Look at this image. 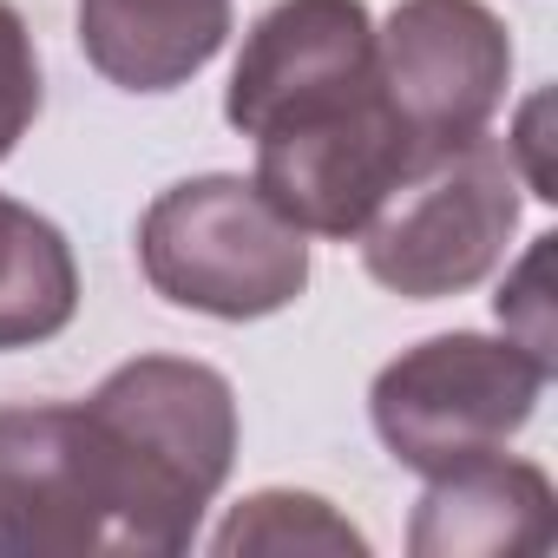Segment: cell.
Wrapping results in <instances>:
<instances>
[{"instance_id":"14","label":"cell","mask_w":558,"mask_h":558,"mask_svg":"<svg viewBox=\"0 0 558 558\" xmlns=\"http://www.w3.org/2000/svg\"><path fill=\"white\" fill-rule=\"evenodd\" d=\"M545 263H551V236H538L532 250H525V263H519V276H506V290H499V323H506V336L525 349V355H538L545 368H551V310H545Z\"/></svg>"},{"instance_id":"13","label":"cell","mask_w":558,"mask_h":558,"mask_svg":"<svg viewBox=\"0 0 558 558\" xmlns=\"http://www.w3.org/2000/svg\"><path fill=\"white\" fill-rule=\"evenodd\" d=\"M34 119H40V53L27 21L0 0V158L27 138Z\"/></svg>"},{"instance_id":"7","label":"cell","mask_w":558,"mask_h":558,"mask_svg":"<svg viewBox=\"0 0 558 558\" xmlns=\"http://www.w3.org/2000/svg\"><path fill=\"white\" fill-rule=\"evenodd\" d=\"M375 80V21L362 0H276L243 34L223 119L243 138H269L355 106Z\"/></svg>"},{"instance_id":"6","label":"cell","mask_w":558,"mask_h":558,"mask_svg":"<svg viewBox=\"0 0 558 558\" xmlns=\"http://www.w3.org/2000/svg\"><path fill=\"white\" fill-rule=\"evenodd\" d=\"M375 73L421 151L493 125L512 80V40L486 0H401L375 27Z\"/></svg>"},{"instance_id":"12","label":"cell","mask_w":558,"mask_h":558,"mask_svg":"<svg viewBox=\"0 0 558 558\" xmlns=\"http://www.w3.org/2000/svg\"><path fill=\"white\" fill-rule=\"evenodd\" d=\"M230 551H368V538L323 499V493H250L210 538Z\"/></svg>"},{"instance_id":"1","label":"cell","mask_w":558,"mask_h":558,"mask_svg":"<svg viewBox=\"0 0 558 558\" xmlns=\"http://www.w3.org/2000/svg\"><path fill=\"white\" fill-rule=\"evenodd\" d=\"M125 486V551L171 558L197 538L236 460V395L210 362L138 355L86 395Z\"/></svg>"},{"instance_id":"3","label":"cell","mask_w":558,"mask_h":558,"mask_svg":"<svg viewBox=\"0 0 558 558\" xmlns=\"http://www.w3.org/2000/svg\"><path fill=\"white\" fill-rule=\"evenodd\" d=\"M519 230V171L499 138L473 132L460 145L421 151L401 184L355 230L362 263L381 290L408 303H440L486 283Z\"/></svg>"},{"instance_id":"4","label":"cell","mask_w":558,"mask_h":558,"mask_svg":"<svg viewBox=\"0 0 558 558\" xmlns=\"http://www.w3.org/2000/svg\"><path fill=\"white\" fill-rule=\"evenodd\" d=\"M545 381L551 368L525 355L512 336L460 329L395 355L368 388V414L381 447L421 480H434L466 460L506 453V440L538 414Z\"/></svg>"},{"instance_id":"9","label":"cell","mask_w":558,"mask_h":558,"mask_svg":"<svg viewBox=\"0 0 558 558\" xmlns=\"http://www.w3.org/2000/svg\"><path fill=\"white\" fill-rule=\"evenodd\" d=\"M408 545L421 558H532L551 545V480L512 453L434 473Z\"/></svg>"},{"instance_id":"11","label":"cell","mask_w":558,"mask_h":558,"mask_svg":"<svg viewBox=\"0 0 558 558\" xmlns=\"http://www.w3.org/2000/svg\"><path fill=\"white\" fill-rule=\"evenodd\" d=\"M80 316V263L53 217L0 197V355L53 342Z\"/></svg>"},{"instance_id":"8","label":"cell","mask_w":558,"mask_h":558,"mask_svg":"<svg viewBox=\"0 0 558 558\" xmlns=\"http://www.w3.org/2000/svg\"><path fill=\"white\" fill-rule=\"evenodd\" d=\"M414 158L421 145L375 80V93L329 119L256 138V191L310 236H355Z\"/></svg>"},{"instance_id":"2","label":"cell","mask_w":558,"mask_h":558,"mask_svg":"<svg viewBox=\"0 0 558 558\" xmlns=\"http://www.w3.org/2000/svg\"><path fill=\"white\" fill-rule=\"evenodd\" d=\"M138 263L171 310L256 323L310 290V230L276 210L256 178L210 171L151 197L138 223Z\"/></svg>"},{"instance_id":"5","label":"cell","mask_w":558,"mask_h":558,"mask_svg":"<svg viewBox=\"0 0 558 558\" xmlns=\"http://www.w3.org/2000/svg\"><path fill=\"white\" fill-rule=\"evenodd\" d=\"M125 551V486L86 401L0 408V558Z\"/></svg>"},{"instance_id":"10","label":"cell","mask_w":558,"mask_h":558,"mask_svg":"<svg viewBox=\"0 0 558 558\" xmlns=\"http://www.w3.org/2000/svg\"><path fill=\"white\" fill-rule=\"evenodd\" d=\"M230 40V0H80V47L119 93H171Z\"/></svg>"}]
</instances>
